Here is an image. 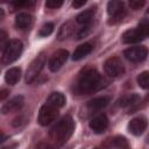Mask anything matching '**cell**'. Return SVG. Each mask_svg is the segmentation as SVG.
Wrapping results in <instances>:
<instances>
[{
  "mask_svg": "<svg viewBox=\"0 0 149 149\" xmlns=\"http://www.w3.org/2000/svg\"><path fill=\"white\" fill-rule=\"evenodd\" d=\"M106 85L105 79L95 69H87L79 74L74 91L77 94H88L95 92Z\"/></svg>",
  "mask_w": 149,
  "mask_h": 149,
  "instance_id": "6da1fadb",
  "label": "cell"
},
{
  "mask_svg": "<svg viewBox=\"0 0 149 149\" xmlns=\"http://www.w3.org/2000/svg\"><path fill=\"white\" fill-rule=\"evenodd\" d=\"M73 130H74V121L72 120L71 116L65 115L50 129L49 137L56 147L63 146L71 137Z\"/></svg>",
  "mask_w": 149,
  "mask_h": 149,
  "instance_id": "7a4b0ae2",
  "label": "cell"
},
{
  "mask_svg": "<svg viewBox=\"0 0 149 149\" xmlns=\"http://www.w3.org/2000/svg\"><path fill=\"white\" fill-rule=\"evenodd\" d=\"M23 50V44L20 40H10L6 43V45L2 48V54H1V64L2 65H8L15 62L22 54Z\"/></svg>",
  "mask_w": 149,
  "mask_h": 149,
  "instance_id": "3957f363",
  "label": "cell"
},
{
  "mask_svg": "<svg viewBox=\"0 0 149 149\" xmlns=\"http://www.w3.org/2000/svg\"><path fill=\"white\" fill-rule=\"evenodd\" d=\"M45 64V56L43 54H41L40 56H37L28 66L27 71H26V83L27 84H31L36 77H38V74L41 73L43 66Z\"/></svg>",
  "mask_w": 149,
  "mask_h": 149,
  "instance_id": "277c9868",
  "label": "cell"
},
{
  "mask_svg": "<svg viewBox=\"0 0 149 149\" xmlns=\"http://www.w3.org/2000/svg\"><path fill=\"white\" fill-rule=\"evenodd\" d=\"M107 13L109 15V23H116L125 16V3L123 1L112 0L107 3Z\"/></svg>",
  "mask_w": 149,
  "mask_h": 149,
  "instance_id": "5b68a950",
  "label": "cell"
},
{
  "mask_svg": "<svg viewBox=\"0 0 149 149\" xmlns=\"http://www.w3.org/2000/svg\"><path fill=\"white\" fill-rule=\"evenodd\" d=\"M104 70L109 77L116 78L125 73V65L118 57H111L104 63Z\"/></svg>",
  "mask_w": 149,
  "mask_h": 149,
  "instance_id": "8992f818",
  "label": "cell"
},
{
  "mask_svg": "<svg viewBox=\"0 0 149 149\" xmlns=\"http://www.w3.org/2000/svg\"><path fill=\"white\" fill-rule=\"evenodd\" d=\"M57 116H58V108L45 104L40 108L37 121L41 126H48L51 122H54Z\"/></svg>",
  "mask_w": 149,
  "mask_h": 149,
  "instance_id": "52a82bcc",
  "label": "cell"
},
{
  "mask_svg": "<svg viewBox=\"0 0 149 149\" xmlns=\"http://www.w3.org/2000/svg\"><path fill=\"white\" fill-rule=\"evenodd\" d=\"M123 56L133 63H139V62H142L147 58L148 49L143 45H134V47L126 49L123 51Z\"/></svg>",
  "mask_w": 149,
  "mask_h": 149,
  "instance_id": "ba28073f",
  "label": "cell"
},
{
  "mask_svg": "<svg viewBox=\"0 0 149 149\" xmlns=\"http://www.w3.org/2000/svg\"><path fill=\"white\" fill-rule=\"evenodd\" d=\"M68 57H69V52L65 49H59V50L55 51L50 56V58L48 61V68H49V70L52 71V72L58 71L64 65V63L66 62Z\"/></svg>",
  "mask_w": 149,
  "mask_h": 149,
  "instance_id": "9c48e42d",
  "label": "cell"
},
{
  "mask_svg": "<svg viewBox=\"0 0 149 149\" xmlns=\"http://www.w3.org/2000/svg\"><path fill=\"white\" fill-rule=\"evenodd\" d=\"M111 101V98L108 95H102V97H97L92 100H90L86 106H85V112L86 115H91L94 114L101 109H104Z\"/></svg>",
  "mask_w": 149,
  "mask_h": 149,
  "instance_id": "30bf717a",
  "label": "cell"
},
{
  "mask_svg": "<svg viewBox=\"0 0 149 149\" xmlns=\"http://www.w3.org/2000/svg\"><path fill=\"white\" fill-rule=\"evenodd\" d=\"M147 126H148V121L144 116H136V118H134L129 121L128 130L133 135L139 136V135L144 133V130L147 129Z\"/></svg>",
  "mask_w": 149,
  "mask_h": 149,
  "instance_id": "8fae6325",
  "label": "cell"
},
{
  "mask_svg": "<svg viewBox=\"0 0 149 149\" xmlns=\"http://www.w3.org/2000/svg\"><path fill=\"white\" fill-rule=\"evenodd\" d=\"M90 128L95 133V134H101L104 133L107 127H108V119L105 114H99L92 118L88 122Z\"/></svg>",
  "mask_w": 149,
  "mask_h": 149,
  "instance_id": "7c38bea8",
  "label": "cell"
},
{
  "mask_svg": "<svg viewBox=\"0 0 149 149\" xmlns=\"http://www.w3.org/2000/svg\"><path fill=\"white\" fill-rule=\"evenodd\" d=\"M24 104V98L22 95H16L14 98H12L10 100H8L7 102H5L1 107V113L2 114H8V113H13L16 112L19 109L22 108Z\"/></svg>",
  "mask_w": 149,
  "mask_h": 149,
  "instance_id": "4fadbf2b",
  "label": "cell"
},
{
  "mask_svg": "<svg viewBox=\"0 0 149 149\" xmlns=\"http://www.w3.org/2000/svg\"><path fill=\"white\" fill-rule=\"evenodd\" d=\"M143 38H146V36L143 35V33L136 27L134 29H129V30H126L122 35V41L125 43H137L140 41H142Z\"/></svg>",
  "mask_w": 149,
  "mask_h": 149,
  "instance_id": "5bb4252c",
  "label": "cell"
},
{
  "mask_svg": "<svg viewBox=\"0 0 149 149\" xmlns=\"http://www.w3.org/2000/svg\"><path fill=\"white\" fill-rule=\"evenodd\" d=\"M33 23V16L28 13H19L15 17V26L20 30L28 29Z\"/></svg>",
  "mask_w": 149,
  "mask_h": 149,
  "instance_id": "9a60e30c",
  "label": "cell"
},
{
  "mask_svg": "<svg viewBox=\"0 0 149 149\" xmlns=\"http://www.w3.org/2000/svg\"><path fill=\"white\" fill-rule=\"evenodd\" d=\"M93 50V45L91 43H84V44H80L76 48V50L73 51L72 54V59L73 61H80L83 59L84 57H86L88 54H91V51Z\"/></svg>",
  "mask_w": 149,
  "mask_h": 149,
  "instance_id": "2e32d148",
  "label": "cell"
},
{
  "mask_svg": "<svg viewBox=\"0 0 149 149\" xmlns=\"http://www.w3.org/2000/svg\"><path fill=\"white\" fill-rule=\"evenodd\" d=\"M47 104L50 105V106H52V107L61 108V107H63L65 105V97L61 92H52L48 97Z\"/></svg>",
  "mask_w": 149,
  "mask_h": 149,
  "instance_id": "e0dca14e",
  "label": "cell"
},
{
  "mask_svg": "<svg viewBox=\"0 0 149 149\" xmlns=\"http://www.w3.org/2000/svg\"><path fill=\"white\" fill-rule=\"evenodd\" d=\"M20 78H21V69L16 68V66L7 70V72L5 74V80L9 85H15L20 80Z\"/></svg>",
  "mask_w": 149,
  "mask_h": 149,
  "instance_id": "ac0fdd59",
  "label": "cell"
},
{
  "mask_svg": "<svg viewBox=\"0 0 149 149\" xmlns=\"http://www.w3.org/2000/svg\"><path fill=\"white\" fill-rule=\"evenodd\" d=\"M94 8H88L81 13H79L77 16H76V21L77 23L79 24H83V26H90V22L92 21L93 16H94Z\"/></svg>",
  "mask_w": 149,
  "mask_h": 149,
  "instance_id": "d6986e66",
  "label": "cell"
},
{
  "mask_svg": "<svg viewBox=\"0 0 149 149\" xmlns=\"http://www.w3.org/2000/svg\"><path fill=\"white\" fill-rule=\"evenodd\" d=\"M73 30H74V27H73L72 22H66V23L62 24V27L59 28L58 34H57V38L59 41H64L72 35Z\"/></svg>",
  "mask_w": 149,
  "mask_h": 149,
  "instance_id": "ffe728a7",
  "label": "cell"
},
{
  "mask_svg": "<svg viewBox=\"0 0 149 149\" xmlns=\"http://www.w3.org/2000/svg\"><path fill=\"white\" fill-rule=\"evenodd\" d=\"M139 100H140V95L139 94L130 93V94H127V95L121 97L118 100V105L120 107H128V106H132V105L136 104Z\"/></svg>",
  "mask_w": 149,
  "mask_h": 149,
  "instance_id": "44dd1931",
  "label": "cell"
},
{
  "mask_svg": "<svg viewBox=\"0 0 149 149\" xmlns=\"http://www.w3.org/2000/svg\"><path fill=\"white\" fill-rule=\"evenodd\" d=\"M136 80H137V84H139V86H140L141 88H144V90L149 88V71H143V72H141V73L137 76Z\"/></svg>",
  "mask_w": 149,
  "mask_h": 149,
  "instance_id": "7402d4cb",
  "label": "cell"
},
{
  "mask_svg": "<svg viewBox=\"0 0 149 149\" xmlns=\"http://www.w3.org/2000/svg\"><path fill=\"white\" fill-rule=\"evenodd\" d=\"M52 31H54V24L51 22H47L41 27V29L38 31V35L40 36H49Z\"/></svg>",
  "mask_w": 149,
  "mask_h": 149,
  "instance_id": "603a6c76",
  "label": "cell"
},
{
  "mask_svg": "<svg viewBox=\"0 0 149 149\" xmlns=\"http://www.w3.org/2000/svg\"><path fill=\"white\" fill-rule=\"evenodd\" d=\"M137 28L143 33V35L147 37L149 35V20H143L139 23Z\"/></svg>",
  "mask_w": 149,
  "mask_h": 149,
  "instance_id": "cb8c5ba5",
  "label": "cell"
},
{
  "mask_svg": "<svg viewBox=\"0 0 149 149\" xmlns=\"http://www.w3.org/2000/svg\"><path fill=\"white\" fill-rule=\"evenodd\" d=\"M144 0H130L129 1V7L132 8V9H134V10H137V9H140L141 7H143L144 6Z\"/></svg>",
  "mask_w": 149,
  "mask_h": 149,
  "instance_id": "d4e9b609",
  "label": "cell"
},
{
  "mask_svg": "<svg viewBox=\"0 0 149 149\" xmlns=\"http://www.w3.org/2000/svg\"><path fill=\"white\" fill-rule=\"evenodd\" d=\"M88 31H90V26H83V28H80V29L77 31L76 38H77V40H80V38L85 37V36L88 34Z\"/></svg>",
  "mask_w": 149,
  "mask_h": 149,
  "instance_id": "484cf974",
  "label": "cell"
},
{
  "mask_svg": "<svg viewBox=\"0 0 149 149\" xmlns=\"http://www.w3.org/2000/svg\"><path fill=\"white\" fill-rule=\"evenodd\" d=\"M63 5V1L62 0H48L45 2V6L49 7V8H58Z\"/></svg>",
  "mask_w": 149,
  "mask_h": 149,
  "instance_id": "4316f807",
  "label": "cell"
},
{
  "mask_svg": "<svg viewBox=\"0 0 149 149\" xmlns=\"http://www.w3.org/2000/svg\"><path fill=\"white\" fill-rule=\"evenodd\" d=\"M26 122H27V120H26L24 116H19V118H15V119L12 121V126H14V127H21V126H23Z\"/></svg>",
  "mask_w": 149,
  "mask_h": 149,
  "instance_id": "83f0119b",
  "label": "cell"
},
{
  "mask_svg": "<svg viewBox=\"0 0 149 149\" xmlns=\"http://www.w3.org/2000/svg\"><path fill=\"white\" fill-rule=\"evenodd\" d=\"M12 5L15 8H20V7H24V6H30V5H33V2H30V1H15Z\"/></svg>",
  "mask_w": 149,
  "mask_h": 149,
  "instance_id": "f1b7e54d",
  "label": "cell"
},
{
  "mask_svg": "<svg viewBox=\"0 0 149 149\" xmlns=\"http://www.w3.org/2000/svg\"><path fill=\"white\" fill-rule=\"evenodd\" d=\"M36 149H56V147L52 146V144H50V143L42 142V143H40V144L36 146Z\"/></svg>",
  "mask_w": 149,
  "mask_h": 149,
  "instance_id": "f546056e",
  "label": "cell"
},
{
  "mask_svg": "<svg viewBox=\"0 0 149 149\" xmlns=\"http://www.w3.org/2000/svg\"><path fill=\"white\" fill-rule=\"evenodd\" d=\"M86 3V0H74L72 2V7L74 8H80L81 6H84Z\"/></svg>",
  "mask_w": 149,
  "mask_h": 149,
  "instance_id": "4dcf8cb0",
  "label": "cell"
},
{
  "mask_svg": "<svg viewBox=\"0 0 149 149\" xmlns=\"http://www.w3.org/2000/svg\"><path fill=\"white\" fill-rule=\"evenodd\" d=\"M7 94H8V91L5 90V88H2V90H1V94H0V99H1V100H5V98L7 97Z\"/></svg>",
  "mask_w": 149,
  "mask_h": 149,
  "instance_id": "1f68e13d",
  "label": "cell"
},
{
  "mask_svg": "<svg viewBox=\"0 0 149 149\" xmlns=\"http://www.w3.org/2000/svg\"><path fill=\"white\" fill-rule=\"evenodd\" d=\"M147 142H148V143H149V135H148V136H147Z\"/></svg>",
  "mask_w": 149,
  "mask_h": 149,
  "instance_id": "d6a6232c",
  "label": "cell"
},
{
  "mask_svg": "<svg viewBox=\"0 0 149 149\" xmlns=\"http://www.w3.org/2000/svg\"><path fill=\"white\" fill-rule=\"evenodd\" d=\"M94 149H100V148H94Z\"/></svg>",
  "mask_w": 149,
  "mask_h": 149,
  "instance_id": "836d02e7",
  "label": "cell"
},
{
  "mask_svg": "<svg viewBox=\"0 0 149 149\" xmlns=\"http://www.w3.org/2000/svg\"><path fill=\"white\" fill-rule=\"evenodd\" d=\"M148 14H149V8H148Z\"/></svg>",
  "mask_w": 149,
  "mask_h": 149,
  "instance_id": "e575fe53",
  "label": "cell"
}]
</instances>
